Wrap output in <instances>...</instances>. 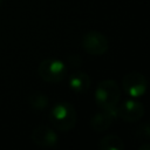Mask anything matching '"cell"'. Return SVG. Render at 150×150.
Masks as SVG:
<instances>
[{
  "instance_id": "obj_1",
  "label": "cell",
  "mask_w": 150,
  "mask_h": 150,
  "mask_svg": "<svg viewBox=\"0 0 150 150\" xmlns=\"http://www.w3.org/2000/svg\"><path fill=\"white\" fill-rule=\"evenodd\" d=\"M49 121L59 131H69L76 124L77 114L69 102H59L52 108L49 112Z\"/></svg>"
},
{
  "instance_id": "obj_2",
  "label": "cell",
  "mask_w": 150,
  "mask_h": 150,
  "mask_svg": "<svg viewBox=\"0 0 150 150\" xmlns=\"http://www.w3.org/2000/svg\"><path fill=\"white\" fill-rule=\"evenodd\" d=\"M121 97V89L116 81L104 80L100 82L95 90V102L101 109H111L117 107Z\"/></svg>"
},
{
  "instance_id": "obj_3",
  "label": "cell",
  "mask_w": 150,
  "mask_h": 150,
  "mask_svg": "<svg viewBox=\"0 0 150 150\" xmlns=\"http://www.w3.org/2000/svg\"><path fill=\"white\" fill-rule=\"evenodd\" d=\"M39 76L49 83H59L67 75V68L64 63L59 59H46L38 68Z\"/></svg>"
},
{
  "instance_id": "obj_4",
  "label": "cell",
  "mask_w": 150,
  "mask_h": 150,
  "mask_svg": "<svg viewBox=\"0 0 150 150\" xmlns=\"http://www.w3.org/2000/svg\"><path fill=\"white\" fill-rule=\"evenodd\" d=\"M82 47L90 55H102L109 48V42L105 35L100 32L90 30L82 38Z\"/></svg>"
},
{
  "instance_id": "obj_5",
  "label": "cell",
  "mask_w": 150,
  "mask_h": 150,
  "mask_svg": "<svg viewBox=\"0 0 150 150\" xmlns=\"http://www.w3.org/2000/svg\"><path fill=\"white\" fill-rule=\"evenodd\" d=\"M122 87L124 91L131 97H141L145 94L148 88V81L142 73L131 71L124 75L122 80Z\"/></svg>"
},
{
  "instance_id": "obj_6",
  "label": "cell",
  "mask_w": 150,
  "mask_h": 150,
  "mask_svg": "<svg viewBox=\"0 0 150 150\" xmlns=\"http://www.w3.org/2000/svg\"><path fill=\"white\" fill-rule=\"evenodd\" d=\"M30 138L34 144L41 148H53L57 144L59 139L56 132L47 125H39L34 128L30 134Z\"/></svg>"
},
{
  "instance_id": "obj_7",
  "label": "cell",
  "mask_w": 150,
  "mask_h": 150,
  "mask_svg": "<svg viewBox=\"0 0 150 150\" xmlns=\"http://www.w3.org/2000/svg\"><path fill=\"white\" fill-rule=\"evenodd\" d=\"M144 115V107L142 103L132 100L124 101L117 107V116L127 122H137Z\"/></svg>"
},
{
  "instance_id": "obj_8",
  "label": "cell",
  "mask_w": 150,
  "mask_h": 150,
  "mask_svg": "<svg viewBox=\"0 0 150 150\" xmlns=\"http://www.w3.org/2000/svg\"><path fill=\"white\" fill-rule=\"evenodd\" d=\"M117 116V107L111 109H102V111L95 114L90 120V127L96 132L105 131Z\"/></svg>"
},
{
  "instance_id": "obj_9",
  "label": "cell",
  "mask_w": 150,
  "mask_h": 150,
  "mask_svg": "<svg viewBox=\"0 0 150 150\" xmlns=\"http://www.w3.org/2000/svg\"><path fill=\"white\" fill-rule=\"evenodd\" d=\"M68 83L73 91L82 94L90 88V77L84 71H75L69 76Z\"/></svg>"
},
{
  "instance_id": "obj_10",
  "label": "cell",
  "mask_w": 150,
  "mask_h": 150,
  "mask_svg": "<svg viewBox=\"0 0 150 150\" xmlns=\"http://www.w3.org/2000/svg\"><path fill=\"white\" fill-rule=\"evenodd\" d=\"M98 146L101 150H123L124 143L116 135H107L100 141Z\"/></svg>"
},
{
  "instance_id": "obj_11",
  "label": "cell",
  "mask_w": 150,
  "mask_h": 150,
  "mask_svg": "<svg viewBox=\"0 0 150 150\" xmlns=\"http://www.w3.org/2000/svg\"><path fill=\"white\" fill-rule=\"evenodd\" d=\"M28 102L32 108L36 110H43L48 105V97L41 91H35L29 95Z\"/></svg>"
},
{
  "instance_id": "obj_12",
  "label": "cell",
  "mask_w": 150,
  "mask_h": 150,
  "mask_svg": "<svg viewBox=\"0 0 150 150\" xmlns=\"http://www.w3.org/2000/svg\"><path fill=\"white\" fill-rule=\"evenodd\" d=\"M1 4H2V0H0V6H1Z\"/></svg>"
}]
</instances>
